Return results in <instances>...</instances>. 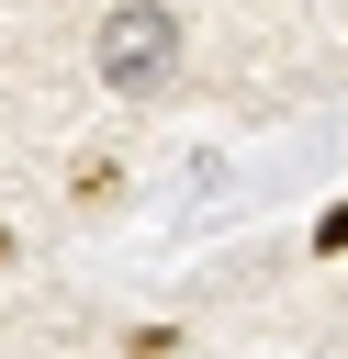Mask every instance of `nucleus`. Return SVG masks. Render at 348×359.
Segmentation results:
<instances>
[{
  "instance_id": "nucleus-3",
  "label": "nucleus",
  "mask_w": 348,
  "mask_h": 359,
  "mask_svg": "<svg viewBox=\"0 0 348 359\" xmlns=\"http://www.w3.org/2000/svg\"><path fill=\"white\" fill-rule=\"evenodd\" d=\"M0 258H11V224H0Z\"/></svg>"
},
{
  "instance_id": "nucleus-1",
  "label": "nucleus",
  "mask_w": 348,
  "mask_h": 359,
  "mask_svg": "<svg viewBox=\"0 0 348 359\" xmlns=\"http://www.w3.org/2000/svg\"><path fill=\"white\" fill-rule=\"evenodd\" d=\"M168 67H180V11H168V0H112V11H101V90L146 101Z\"/></svg>"
},
{
  "instance_id": "nucleus-2",
  "label": "nucleus",
  "mask_w": 348,
  "mask_h": 359,
  "mask_svg": "<svg viewBox=\"0 0 348 359\" xmlns=\"http://www.w3.org/2000/svg\"><path fill=\"white\" fill-rule=\"evenodd\" d=\"M314 258H348V202H326V213H314Z\"/></svg>"
}]
</instances>
